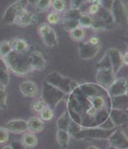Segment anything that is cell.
<instances>
[{"instance_id": "cell-10", "label": "cell", "mask_w": 128, "mask_h": 149, "mask_svg": "<svg viewBox=\"0 0 128 149\" xmlns=\"http://www.w3.org/2000/svg\"><path fill=\"white\" fill-rule=\"evenodd\" d=\"M115 74L110 68H99L96 74V83L107 89L114 81Z\"/></svg>"}, {"instance_id": "cell-44", "label": "cell", "mask_w": 128, "mask_h": 149, "mask_svg": "<svg viewBox=\"0 0 128 149\" xmlns=\"http://www.w3.org/2000/svg\"><path fill=\"white\" fill-rule=\"evenodd\" d=\"M85 0H71V9L80 10V8L84 5Z\"/></svg>"}, {"instance_id": "cell-28", "label": "cell", "mask_w": 128, "mask_h": 149, "mask_svg": "<svg viewBox=\"0 0 128 149\" xmlns=\"http://www.w3.org/2000/svg\"><path fill=\"white\" fill-rule=\"evenodd\" d=\"M85 36V30L80 27H77L76 29L70 31V37L75 41H80V40H84Z\"/></svg>"}, {"instance_id": "cell-15", "label": "cell", "mask_w": 128, "mask_h": 149, "mask_svg": "<svg viewBox=\"0 0 128 149\" xmlns=\"http://www.w3.org/2000/svg\"><path fill=\"white\" fill-rule=\"evenodd\" d=\"M37 22H38V16L33 13L29 12L28 10H26L15 18L14 24L20 28H26L28 27L29 25L36 23Z\"/></svg>"}, {"instance_id": "cell-8", "label": "cell", "mask_w": 128, "mask_h": 149, "mask_svg": "<svg viewBox=\"0 0 128 149\" xmlns=\"http://www.w3.org/2000/svg\"><path fill=\"white\" fill-rule=\"evenodd\" d=\"M127 125V124H126ZM126 125L116 127L109 137V146H112L117 149H127L128 148V139L127 133L125 132L124 127Z\"/></svg>"}, {"instance_id": "cell-55", "label": "cell", "mask_w": 128, "mask_h": 149, "mask_svg": "<svg viewBox=\"0 0 128 149\" xmlns=\"http://www.w3.org/2000/svg\"><path fill=\"white\" fill-rule=\"evenodd\" d=\"M0 88H4V87H3V85L0 83Z\"/></svg>"}, {"instance_id": "cell-12", "label": "cell", "mask_w": 128, "mask_h": 149, "mask_svg": "<svg viewBox=\"0 0 128 149\" xmlns=\"http://www.w3.org/2000/svg\"><path fill=\"white\" fill-rule=\"evenodd\" d=\"M107 91L109 94L110 95V97L127 94V80L124 77H120L117 79L115 78L113 83L107 88Z\"/></svg>"}, {"instance_id": "cell-11", "label": "cell", "mask_w": 128, "mask_h": 149, "mask_svg": "<svg viewBox=\"0 0 128 149\" xmlns=\"http://www.w3.org/2000/svg\"><path fill=\"white\" fill-rule=\"evenodd\" d=\"M102 44L92 45L90 42H81L79 45V55L83 60H90L94 58L101 50Z\"/></svg>"}, {"instance_id": "cell-1", "label": "cell", "mask_w": 128, "mask_h": 149, "mask_svg": "<svg viewBox=\"0 0 128 149\" xmlns=\"http://www.w3.org/2000/svg\"><path fill=\"white\" fill-rule=\"evenodd\" d=\"M111 97L107 89L93 82H85L68 94L67 111L82 129L98 127L109 117Z\"/></svg>"}, {"instance_id": "cell-30", "label": "cell", "mask_w": 128, "mask_h": 149, "mask_svg": "<svg viewBox=\"0 0 128 149\" xmlns=\"http://www.w3.org/2000/svg\"><path fill=\"white\" fill-rule=\"evenodd\" d=\"M39 118L44 121V122H47L50 121L54 117V113H53V110H51V108H49L48 106L45 107L43 111H41L39 113Z\"/></svg>"}, {"instance_id": "cell-5", "label": "cell", "mask_w": 128, "mask_h": 149, "mask_svg": "<svg viewBox=\"0 0 128 149\" xmlns=\"http://www.w3.org/2000/svg\"><path fill=\"white\" fill-rule=\"evenodd\" d=\"M28 5V0H17L10 5L7 10H5L3 15L2 22L5 25H11L14 24L15 18L20 15L21 12L27 10Z\"/></svg>"}, {"instance_id": "cell-18", "label": "cell", "mask_w": 128, "mask_h": 149, "mask_svg": "<svg viewBox=\"0 0 128 149\" xmlns=\"http://www.w3.org/2000/svg\"><path fill=\"white\" fill-rule=\"evenodd\" d=\"M127 111L119 109H111L109 113V118L116 127H120L127 124Z\"/></svg>"}, {"instance_id": "cell-31", "label": "cell", "mask_w": 128, "mask_h": 149, "mask_svg": "<svg viewBox=\"0 0 128 149\" xmlns=\"http://www.w3.org/2000/svg\"><path fill=\"white\" fill-rule=\"evenodd\" d=\"M51 5L52 6L55 12H57V13L62 12L66 7V3L64 0H51Z\"/></svg>"}, {"instance_id": "cell-38", "label": "cell", "mask_w": 128, "mask_h": 149, "mask_svg": "<svg viewBox=\"0 0 128 149\" xmlns=\"http://www.w3.org/2000/svg\"><path fill=\"white\" fill-rule=\"evenodd\" d=\"M61 20V15L60 13H57V12H52V13H50L49 15H47V21L50 24H57L60 22Z\"/></svg>"}, {"instance_id": "cell-25", "label": "cell", "mask_w": 128, "mask_h": 149, "mask_svg": "<svg viewBox=\"0 0 128 149\" xmlns=\"http://www.w3.org/2000/svg\"><path fill=\"white\" fill-rule=\"evenodd\" d=\"M70 117L68 113V111H66L60 118L59 119L57 120V130H65V131H68V125H69V123H70Z\"/></svg>"}, {"instance_id": "cell-33", "label": "cell", "mask_w": 128, "mask_h": 149, "mask_svg": "<svg viewBox=\"0 0 128 149\" xmlns=\"http://www.w3.org/2000/svg\"><path fill=\"white\" fill-rule=\"evenodd\" d=\"M51 0H36L34 7L39 11H44L51 6Z\"/></svg>"}, {"instance_id": "cell-39", "label": "cell", "mask_w": 128, "mask_h": 149, "mask_svg": "<svg viewBox=\"0 0 128 149\" xmlns=\"http://www.w3.org/2000/svg\"><path fill=\"white\" fill-rule=\"evenodd\" d=\"M7 106L6 88H0V109H5Z\"/></svg>"}, {"instance_id": "cell-56", "label": "cell", "mask_w": 128, "mask_h": 149, "mask_svg": "<svg viewBox=\"0 0 128 149\" xmlns=\"http://www.w3.org/2000/svg\"><path fill=\"white\" fill-rule=\"evenodd\" d=\"M127 149H128V148H127Z\"/></svg>"}, {"instance_id": "cell-29", "label": "cell", "mask_w": 128, "mask_h": 149, "mask_svg": "<svg viewBox=\"0 0 128 149\" xmlns=\"http://www.w3.org/2000/svg\"><path fill=\"white\" fill-rule=\"evenodd\" d=\"M62 26L65 29L70 32L73 29L79 27V22L76 19H68L62 18Z\"/></svg>"}, {"instance_id": "cell-19", "label": "cell", "mask_w": 128, "mask_h": 149, "mask_svg": "<svg viewBox=\"0 0 128 149\" xmlns=\"http://www.w3.org/2000/svg\"><path fill=\"white\" fill-rule=\"evenodd\" d=\"M27 123L28 130L33 134L41 132L44 128V123L39 118V117H32L28 121H27Z\"/></svg>"}, {"instance_id": "cell-34", "label": "cell", "mask_w": 128, "mask_h": 149, "mask_svg": "<svg viewBox=\"0 0 128 149\" xmlns=\"http://www.w3.org/2000/svg\"><path fill=\"white\" fill-rule=\"evenodd\" d=\"M81 11L80 10H75V9H70L68 10H67L62 18H68V19H76L79 20L80 16L81 15Z\"/></svg>"}, {"instance_id": "cell-43", "label": "cell", "mask_w": 128, "mask_h": 149, "mask_svg": "<svg viewBox=\"0 0 128 149\" xmlns=\"http://www.w3.org/2000/svg\"><path fill=\"white\" fill-rule=\"evenodd\" d=\"M112 1L113 0H97L96 3L99 5L100 7L109 10L110 7H111V4H112Z\"/></svg>"}, {"instance_id": "cell-20", "label": "cell", "mask_w": 128, "mask_h": 149, "mask_svg": "<svg viewBox=\"0 0 128 149\" xmlns=\"http://www.w3.org/2000/svg\"><path fill=\"white\" fill-rule=\"evenodd\" d=\"M127 94L111 97L112 109H119L127 111Z\"/></svg>"}, {"instance_id": "cell-48", "label": "cell", "mask_w": 128, "mask_h": 149, "mask_svg": "<svg viewBox=\"0 0 128 149\" xmlns=\"http://www.w3.org/2000/svg\"><path fill=\"white\" fill-rule=\"evenodd\" d=\"M88 42H90L92 45H98V44H101V40H100L99 37H98V36H92V37H91V39L88 40Z\"/></svg>"}, {"instance_id": "cell-49", "label": "cell", "mask_w": 128, "mask_h": 149, "mask_svg": "<svg viewBox=\"0 0 128 149\" xmlns=\"http://www.w3.org/2000/svg\"><path fill=\"white\" fill-rule=\"evenodd\" d=\"M122 63H123V65H126V66H127L128 64V53L127 52L124 54V55H122Z\"/></svg>"}, {"instance_id": "cell-36", "label": "cell", "mask_w": 128, "mask_h": 149, "mask_svg": "<svg viewBox=\"0 0 128 149\" xmlns=\"http://www.w3.org/2000/svg\"><path fill=\"white\" fill-rule=\"evenodd\" d=\"M0 83L4 87L7 88L10 84V74L9 71L0 70Z\"/></svg>"}, {"instance_id": "cell-42", "label": "cell", "mask_w": 128, "mask_h": 149, "mask_svg": "<svg viewBox=\"0 0 128 149\" xmlns=\"http://www.w3.org/2000/svg\"><path fill=\"white\" fill-rule=\"evenodd\" d=\"M98 127L101 128V129H103V130H110L115 129V126H114V124L113 123L112 120L110 119L109 117L105 120L102 124H100Z\"/></svg>"}, {"instance_id": "cell-45", "label": "cell", "mask_w": 128, "mask_h": 149, "mask_svg": "<svg viewBox=\"0 0 128 149\" xmlns=\"http://www.w3.org/2000/svg\"><path fill=\"white\" fill-rule=\"evenodd\" d=\"M100 6L97 3H91V6L89 7V15H96L99 10Z\"/></svg>"}, {"instance_id": "cell-17", "label": "cell", "mask_w": 128, "mask_h": 149, "mask_svg": "<svg viewBox=\"0 0 128 149\" xmlns=\"http://www.w3.org/2000/svg\"><path fill=\"white\" fill-rule=\"evenodd\" d=\"M20 91L21 94L25 97L34 98L37 97L39 93V88L37 84L33 81H25L20 84Z\"/></svg>"}, {"instance_id": "cell-50", "label": "cell", "mask_w": 128, "mask_h": 149, "mask_svg": "<svg viewBox=\"0 0 128 149\" xmlns=\"http://www.w3.org/2000/svg\"><path fill=\"white\" fill-rule=\"evenodd\" d=\"M28 4H31L32 6H34L36 0H28Z\"/></svg>"}, {"instance_id": "cell-22", "label": "cell", "mask_w": 128, "mask_h": 149, "mask_svg": "<svg viewBox=\"0 0 128 149\" xmlns=\"http://www.w3.org/2000/svg\"><path fill=\"white\" fill-rule=\"evenodd\" d=\"M12 51L21 53H27L29 49L28 42L23 39H15L11 40Z\"/></svg>"}, {"instance_id": "cell-54", "label": "cell", "mask_w": 128, "mask_h": 149, "mask_svg": "<svg viewBox=\"0 0 128 149\" xmlns=\"http://www.w3.org/2000/svg\"><path fill=\"white\" fill-rule=\"evenodd\" d=\"M107 149H117V148H114V147H112V146H109V148Z\"/></svg>"}, {"instance_id": "cell-2", "label": "cell", "mask_w": 128, "mask_h": 149, "mask_svg": "<svg viewBox=\"0 0 128 149\" xmlns=\"http://www.w3.org/2000/svg\"><path fill=\"white\" fill-rule=\"evenodd\" d=\"M4 59L8 65L9 70L17 75L24 76L32 71L28 52L21 53L12 51L4 58Z\"/></svg>"}, {"instance_id": "cell-13", "label": "cell", "mask_w": 128, "mask_h": 149, "mask_svg": "<svg viewBox=\"0 0 128 149\" xmlns=\"http://www.w3.org/2000/svg\"><path fill=\"white\" fill-rule=\"evenodd\" d=\"M106 54L109 57V62H110V65H111V69H112L114 74H116L123 66L122 54L116 48L108 49L107 52H106Z\"/></svg>"}, {"instance_id": "cell-6", "label": "cell", "mask_w": 128, "mask_h": 149, "mask_svg": "<svg viewBox=\"0 0 128 149\" xmlns=\"http://www.w3.org/2000/svg\"><path fill=\"white\" fill-rule=\"evenodd\" d=\"M113 22L117 26L125 27L127 24V10L122 0H113L110 7Z\"/></svg>"}, {"instance_id": "cell-16", "label": "cell", "mask_w": 128, "mask_h": 149, "mask_svg": "<svg viewBox=\"0 0 128 149\" xmlns=\"http://www.w3.org/2000/svg\"><path fill=\"white\" fill-rule=\"evenodd\" d=\"M4 128L14 134H21L28 131V123L23 119H13L9 121Z\"/></svg>"}, {"instance_id": "cell-27", "label": "cell", "mask_w": 128, "mask_h": 149, "mask_svg": "<svg viewBox=\"0 0 128 149\" xmlns=\"http://www.w3.org/2000/svg\"><path fill=\"white\" fill-rule=\"evenodd\" d=\"M12 52L11 40H4L0 42V57L5 58L10 52Z\"/></svg>"}, {"instance_id": "cell-37", "label": "cell", "mask_w": 128, "mask_h": 149, "mask_svg": "<svg viewBox=\"0 0 128 149\" xmlns=\"http://www.w3.org/2000/svg\"><path fill=\"white\" fill-rule=\"evenodd\" d=\"M109 26L107 24H105L103 22L100 21L99 19L96 18V19H93V22H92V24H91V29H93L94 30H103L107 29Z\"/></svg>"}, {"instance_id": "cell-46", "label": "cell", "mask_w": 128, "mask_h": 149, "mask_svg": "<svg viewBox=\"0 0 128 149\" xmlns=\"http://www.w3.org/2000/svg\"><path fill=\"white\" fill-rule=\"evenodd\" d=\"M0 70L9 71V68H8V65L5 62V59L3 58H1V57H0Z\"/></svg>"}, {"instance_id": "cell-23", "label": "cell", "mask_w": 128, "mask_h": 149, "mask_svg": "<svg viewBox=\"0 0 128 149\" xmlns=\"http://www.w3.org/2000/svg\"><path fill=\"white\" fill-rule=\"evenodd\" d=\"M57 140L59 146L62 148H67L68 146V143H69L70 134H68V131L57 130Z\"/></svg>"}, {"instance_id": "cell-4", "label": "cell", "mask_w": 128, "mask_h": 149, "mask_svg": "<svg viewBox=\"0 0 128 149\" xmlns=\"http://www.w3.org/2000/svg\"><path fill=\"white\" fill-rule=\"evenodd\" d=\"M66 94L59 90L57 88L53 87L46 81H44L42 85V93H41V99L46 105L54 110L59 104V102L65 98Z\"/></svg>"}, {"instance_id": "cell-14", "label": "cell", "mask_w": 128, "mask_h": 149, "mask_svg": "<svg viewBox=\"0 0 128 149\" xmlns=\"http://www.w3.org/2000/svg\"><path fill=\"white\" fill-rule=\"evenodd\" d=\"M28 60L32 70L41 71L45 70L47 66L46 60L44 58L43 54L38 51H34L28 54Z\"/></svg>"}, {"instance_id": "cell-26", "label": "cell", "mask_w": 128, "mask_h": 149, "mask_svg": "<svg viewBox=\"0 0 128 149\" xmlns=\"http://www.w3.org/2000/svg\"><path fill=\"white\" fill-rule=\"evenodd\" d=\"M78 22H79V27H80L82 29H89L91 27L93 18L89 14H83L82 13L80 16Z\"/></svg>"}, {"instance_id": "cell-3", "label": "cell", "mask_w": 128, "mask_h": 149, "mask_svg": "<svg viewBox=\"0 0 128 149\" xmlns=\"http://www.w3.org/2000/svg\"><path fill=\"white\" fill-rule=\"evenodd\" d=\"M45 81L51 85H52L53 87L62 91L66 95L71 93L79 85V83L76 81L73 80L69 77L63 76L62 74L56 71L47 74Z\"/></svg>"}, {"instance_id": "cell-40", "label": "cell", "mask_w": 128, "mask_h": 149, "mask_svg": "<svg viewBox=\"0 0 128 149\" xmlns=\"http://www.w3.org/2000/svg\"><path fill=\"white\" fill-rule=\"evenodd\" d=\"M97 68H98V69H99V68H110V69H111L110 62H109V57H108V55H107L106 53L104 54V56L102 57V58L98 63ZM111 70H112V69H111Z\"/></svg>"}, {"instance_id": "cell-35", "label": "cell", "mask_w": 128, "mask_h": 149, "mask_svg": "<svg viewBox=\"0 0 128 149\" xmlns=\"http://www.w3.org/2000/svg\"><path fill=\"white\" fill-rule=\"evenodd\" d=\"M81 127L77 124L76 123H74L73 120H70L69 125H68V132L70 134V136H74L76 134H78L80 130H81Z\"/></svg>"}, {"instance_id": "cell-52", "label": "cell", "mask_w": 128, "mask_h": 149, "mask_svg": "<svg viewBox=\"0 0 128 149\" xmlns=\"http://www.w3.org/2000/svg\"><path fill=\"white\" fill-rule=\"evenodd\" d=\"M87 149H100V148H98V147H96V146H93V145H92V146L88 147V148Z\"/></svg>"}, {"instance_id": "cell-32", "label": "cell", "mask_w": 128, "mask_h": 149, "mask_svg": "<svg viewBox=\"0 0 128 149\" xmlns=\"http://www.w3.org/2000/svg\"><path fill=\"white\" fill-rule=\"evenodd\" d=\"M45 107H47L46 104L44 102L42 99H38L35 100L33 103H32V109L34 112L36 113H39L41 111H43Z\"/></svg>"}, {"instance_id": "cell-47", "label": "cell", "mask_w": 128, "mask_h": 149, "mask_svg": "<svg viewBox=\"0 0 128 149\" xmlns=\"http://www.w3.org/2000/svg\"><path fill=\"white\" fill-rule=\"evenodd\" d=\"M12 149H26V148L22 145L21 141H14L11 144Z\"/></svg>"}, {"instance_id": "cell-51", "label": "cell", "mask_w": 128, "mask_h": 149, "mask_svg": "<svg viewBox=\"0 0 128 149\" xmlns=\"http://www.w3.org/2000/svg\"><path fill=\"white\" fill-rule=\"evenodd\" d=\"M85 1H86L87 3H91H91H96V2H97V0H85Z\"/></svg>"}, {"instance_id": "cell-7", "label": "cell", "mask_w": 128, "mask_h": 149, "mask_svg": "<svg viewBox=\"0 0 128 149\" xmlns=\"http://www.w3.org/2000/svg\"><path fill=\"white\" fill-rule=\"evenodd\" d=\"M114 130H107L101 129L99 127L94 128H84L76 134L73 137L78 140L82 139H97V140H108Z\"/></svg>"}, {"instance_id": "cell-53", "label": "cell", "mask_w": 128, "mask_h": 149, "mask_svg": "<svg viewBox=\"0 0 128 149\" xmlns=\"http://www.w3.org/2000/svg\"><path fill=\"white\" fill-rule=\"evenodd\" d=\"M2 149H12V147H11V145H9V146H5V147H3Z\"/></svg>"}, {"instance_id": "cell-21", "label": "cell", "mask_w": 128, "mask_h": 149, "mask_svg": "<svg viewBox=\"0 0 128 149\" xmlns=\"http://www.w3.org/2000/svg\"><path fill=\"white\" fill-rule=\"evenodd\" d=\"M21 142L26 148H33L38 145V138L35 134L28 132L23 134Z\"/></svg>"}, {"instance_id": "cell-41", "label": "cell", "mask_w": 128, "mask_h": 149, "mask_svg": "<svg viewBox=\"0 0 128 149\" xmlns=\"http://www.w3.org/2000/svg\"><path fill=\"white\" fill-rule=\"evenodd\" d=\"M9 131L4 127H0V143L3 144L9 141Z\"/></svg>"}, {"instance_id": "cell-24", "label": "cell", "mask_w": 128, "mask_h": 149, "mask_svg": "<svg viewBox=\"0 0 128 149\" xmlns=\"http://www.w3.org/2000/svg\"><path fill=\"white\" fill-rule=\"evenodd\" d=\"M97 15V18L99 19L100 21L103 22L105 24H107L108 26L111 25L112 23H114L113 22V18H112V15L110 14V11L109 10H106L104 8H102L100 7L98 13L96 14Z\"/></svg>"}, {"instance_id": "cell-9", "label": "cell", "mask_w": 128, "mask_h": 149, "mask_svg": "<svg viewBox=\"0 0 128 149\" xmlns=\"http://www.w3.org/2000/svg\"><path fill=\"white\" fill-rule=\"evenodd\" d=\"M38 33L40 35L43 42L48 47H55L57 45V35L49 23H42L38 29Z\"/></svg>"}]
</instances>
